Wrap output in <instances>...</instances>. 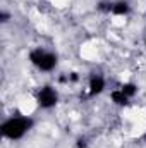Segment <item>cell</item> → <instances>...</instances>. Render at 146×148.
I'll return each instance as SVG.
<instances>
[{"instance_id": "8992f818", "label": "cell", "mask_w": 146, "mask_h": 148, "mask_svg": "<svg viewBox=\"0 0 146 148\" xmlns=\"http://www.w3.org/2000/svg\"><path fill=\"white\" fill-rule=\"evenodd\" d=\"M112 10L115 12V14H124V12H127L129 10V7H127V3H115L113 7H112Z\"/></svg>"}, {"instance_id": "3957f363", "label": "cell", "mask_w": 146, "mask_h": 148, "mask_svg": "<svg viewBox=\"0 0 146 148\" xmlns=\"http://www.w3.org/2000/svg\"><path fill=\"white\" fill-rule=\"evenodd\" d=\"M55 102H57V93H55L53 88L45 86V88L40 90V93H38V103H40L43 109H50V107H53Z\"/></svg>"}, {"instance_id": "277c9868", "label": "cell", "mask_w": 146, "mask_h": 148, "mask_svg": "<svg viewBox=\"0 0 146 148\" xmlns=\"http://www.w3.org/2000/svg\"><path fill=\"white\" fill-rule=\"evenodd\" d=\"M103 86H105V83H103L102 77H91V83H89V93H91V95H98V93L103 91Z\"/></svg>"}, {"instance_id": "5b68a950", "label": "cell", "mask_w": 146, "mask_h": 148, "mask_svg": "<svg viewBox=\"0 0 146 148\" xmlns=\"http://www.w3.org/2000/svg\"><path fill=\"white\" fill-rule=\"evenodd\" d=\"M127 98H129V97H127L122 90H119V91H113V93H112V100H113L117 105H126V103H127Z\"/></svg>"}, {"instance_id": "7a4b0ae2", "label": "cell", "mask_w": 146, "mask_h": 148, "mask_svg": "<svg viewBox=\"0 0 146 148\" xmlns=\"http://www.w3.org/2000/svg\"><path fill=\"white\" fill-rule=\"evenodd\" d=\"M29 57H31V62H33L35 66H38L41 71H52V69L55 67V64H57V57H55L53 53L43 52L41 48L33 50Z\"/></svg>"}, {"instance_id": "52a82bcc", "label": "cell", "mask_w": 146, "mask_h": 148, "mask_svg": "<svg viewBox=\"0 0 146 148\" xmlns=\"http://www.w3.org/2000/svg\"><path fill=\"white\" fill-rule=\"evenodd\" d=\"M120 90H122V91H124L127 97H132V95L136 93V86H134V84H124Z\"/></svg>"}, {"instance_id": "6da1fadb", "label": "cell", "mask_w": 146, "mask_h": 148, "mask_svg": "<svg viewBox=\"0 0 146 148\" xmlns=\"http://www.w3.org/2000/svg\"><path fill=\"white\" fill-rule=\"evenodd\" d=\"M29 127H31V119H26V117H16V119H9L7 122H3V126H2V133H3L7 138L16 140V138H21Z\"/></svg>"}]
</instances>
